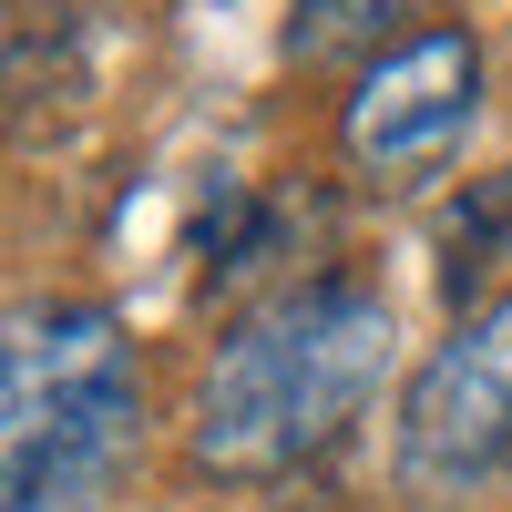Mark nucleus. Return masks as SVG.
Masks as SVG:
<instances>
[{
    "label": "nucleus",
    "instance_id": "nucleus-1",
    "mask_svg": "<svg viewBox=\"0 0 512 512\" xmlns=\"http://www.w3.org/2000/svg\"><path fill=\"white\" fill-rule=\"evenodd\" d=\"M390 369V308L359 277L277 287L267 308L226 328V349L195 379V461L216 482H277L318 461L369 410Z\"/></svg>",
    "mask_w": 512,
    "mask_h": 512
},
{
    "label": "nucleus",
    "instance_id": "nucleus-3",
    "mask_svg": "<svg viewBox=\"0 0 512 512\" xmlns=\"http://www.w3.org/2000/svg\"><path fill=\"white\" fill-rule=\"evenodd\" d=\"M512 472V287L482 297L400 400V482L410 492H472Z\"/></svg>",
    "mask_w": 512,
    "mask_h": 512
},
{
    "label": "nucleus",
    "instance_id": "nucleus-4",
    "mask_svg": "<svg viewBox=\"0 0 512 512\" xmlns=\"http://www.w3.org/2000/svg\"><path fill=\"white\" fill-rule=\"evenodd\" d=\"M472 113H482V41L441 21V31L390 41L359 72L349 113H338V144H349L359 175H431V164L461 154Z\"/></svg>",
    "mask_w": 512,
    "mask_h": 512
},
{
    "label": "nucleus",
    "instance_id": "nucleus-5",
    "mask_svg": "<svg viewBox=\"0 0 512 512\" xmlns=\"http://www.w3.org/2000/svg\"><path fill=\"white\" fill-rule=\"evenodd\" d=\"M502 226H512V164H502V175H482V205H472V216L441 226V246H451V256H441V287H451V297L492 267V236H502Z\"/></svg>",
    "mask_w": 512,
    "mask_h": 512
},
{
    "label": "nucleus",
    "instance_id": "nucleus-2",
    "mask_svg": "<svg viewBox=\"0 0 512 512\" xmlns=\"http://www.w3.org/2000/svg\"><path fill=\"white\" fill-rule=\"evenodd\" d=\"M11 512H82L134 451V349L103 308H21L11 318Z\"/></svg>",
    "mask_w": 512,
    "mask_h": 512
},
{
    "label": "nucleus",
    "instance_id": "nucleus-6",
    "mask_svg": "<svg viewBox=\"0 0 512 512\" xmlns=\"http://www.w3.org/2000/svg\"><path fill=\"white\" fill-rule=\"evenodd\" d=\"M390 11H410V0H297L287 52H297V62H328V52H349V41H369Z\"/></svg>",
    "mask_w": 512,
    "mask_h": 512
}]
</instances>
